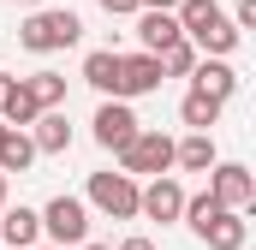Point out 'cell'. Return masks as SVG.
<instances>
[{
	"label": "cell",
	"instance_id": "484cf974",
	"mask_svg": "<svg viewBox=\"0 0 256 250\" xmlns=\"http://www.w3.org/2000/svg\"><path fill=\"white\" fill-rule=\"evenodd\" d=\"M12 84H18V78H0V108H6V96H12Z\"/></svg>",
	"mask_w": 256,
	"mask_h": 250
},
{
	"label": "cell",
	"instance_id": "ac0fdd59",
	"mask_svg": "<svg viewBox=\"0 0 256 250\" xmlns=\"http://www.w3.org/2000/svg\"><path fill=\"white\" fill-rule=\"evenodd\" d=\"M179 120L191 125V131H208V137H214V125H220V102H214V96H202V90H185Z\"/></svg>",
	"mask_w": 256,
	"mask_h": 250
},
{
	"label": "cell",
	"instance_id": "7402d4cb",
	"mask_svg": "<svg viewBox=\"0 0 256 250\" xmlns=\"http://www.w3.org/2000/svg\"><path fill=\"white\" fill-rule=\"evenodd\" d=\"M232 30H238V36L256 30V0H238V6H232Z\"/></svg>",
	"mask_w": 256,
	"mask_h": 250
},
{
	"label": "cell",
	"instance_id": "4316f807",
	"mask_svg": "<svg viewBox=\"0 0 256 250\" xmlns=\"http://www.w3.org/2000/svg\"><path fill=\"white\" fill-rule=\"evenodd\" d=\"M78 250H114V244H96V238H90V244H78Z\"/></svg>",
	"mask_w": 256,
	"mask_h": 250
},
{
	"label": "cell",
	"instance_id": "8992f818",
	"mask_svg": "<svg viewBox=\"0 0 256 250\" xmlns=\"http://www.w3.org/2000/svg\"><path fill=\"white\" fill-rule=\"evenodd\" d=\"M137 131H143V120L131 114V102H102V108H96V120H90V137H96L108 155H120Z\"/></svg>",
	"mask_w": 256,
	"mask_h": 250
},
{
	"label": "cell",
	"instance_id": "277c9868",
	"mask_svg": "<svg viewBox=\"0 0 256 250\" xmlns=\"http://www.w3.org/2000/svg\"><path fill=\"white\" fill-rule=\"evenodd\" d=\"M36 214H42V232L54 238V250L90 244V208H84V196H54V202L36 208Z\"/></svg>",
	"mask_w": 256,
	"mask_h": 250
},
{
	"label": "cell",
	"instance_id": "52a82bcc",
	"mask_svg": "<svg viewBox=\"0 0 256 250\" xmlns=\"http://www.w3.org/2000/svg\"><path fill=\"white\" fill-rule=\"evenodd\" d=\"M137 214H143V220H161V226H173V220L185 214V185H179L173 173H161V179L137 185Z\"/></svg>",
	"mask_w": 256,
	"mask_h": 250
},
{
	"label": "cell",
	"instance_id": "f546056e",
	"mask_svg": "<svg viewBox=\"0 0 256 250\" xmlns=\"http://www.w3.org/2000/svg\"><path fill=\"white\" fill-rule=\"evenodd\" d=\"M12 6H18V0H12Z\"/></svg>",
	"mask_w": 256,
	"mask_h": 250
},
{
	"label": "cell",
	"instance_id": "3957f363",
	"mask_svg": "<svg viewBox=\"0 0 256 250\" xmlns=\"http://www.w3.org/2000/svg\"><path fill=\"white\" fill-rule=\"evenodd\" d=\"M84 208H102L108 220H137V179H126V173H90Z\"/></svg>",
	"mask_w": 256,
	"mask_h": 250
},
{
	"label": "cell",
	"instance_id": "4fadbf2b",
	"mask_svg": "<svg viewBox=\"0 0 256 250\" xmlns=\"http://www.w3.org/2000/svg\"><path fill=\"white\" fill-rule=\"evenodd\" d=\"M84 84L102 90V102H120V54L114 48H90L84 54Z\"/></svg>",
	"mask_w": 256,
	"mask_h": 250
},
{
	"label": "cell",
	"instance_id": "7a4b0ae2",
	"mask_svg": "<svg viewBox=\"0 0 256 250\" xmlns=\"http://www.w3.org/2000/svg\"><path fill=\"white\" fill-rule=\"evenodd\" d=\"M120 173L126 179H161V173H173V137L143 125L126 149H120Z\"/></svg>",
	"mask_w": 256,
	"mask_h": 250
},
{
	"label": "cell",
	"instance_id": "44dd1931",
	"mask_svg": "<svg viewBox=\"0 0 256 250\" xmlns=\"http://www.w3.org/2000/svg\"><path fill=\"white\" fill-rule=\"evenodd\" d=\"M196 60H202V54H196L191 42H173V48L161 54V78H191V72H196Z\"/></svg>",
	"mask_w": 256,
	"mask_h": 250
},
{
	"label": "cell",
	"instance_id": "5bb4252c",
	"mask_svg": "<svg viewBox=\"0 0 256 250\" xmlns=\"http://www.w3.org/2000/svg\"><path fill=\"white\" fill-rule=\"evenodd\" d=\"M220 161V149H214V137L208 131H191V137H179L173 143V167H185V173H208Z\"/></svg>",
	"mask_w": 256,
	"mask_h": 250
},
{
	"label": "cell",
	"instance_id": "e0dca14e",
	"mask_svg": "<svg viewBox=\"0 0 256 250\" xmlns=\"http://www.w3.org/2000/svg\"><path fill=\"white\" fill-rule=\"evenodd\" d=\"M173 18H179V36L196 42V36H202L214 18H226V12H220V0H179V6H173Z\"/></svg>",
	"mask_w": 256,
	"mask_h": 250
},
{
	"label": "cell",
	"instance_id": "6da1fadb",
	"mask_svg": "<svg viewBox=\"0 0 256 250\" xmlns=\"http://www.w3.org/2000/svg\"><path fill=\"white\" fill-rule=\"evenodd\" d=\"M78 36H84V18L72 6H42L18 24V48H30V54H66Z\"/></svg>",
	"mask_w": 256,
	"mask_h": 250
},
{
	"label": "cell",
	"instance_id": "ffe728a7",
	"mask_svg": "<svg viewBox=\"0 0 256 250\" xmlns=\"http://www.w3.org/2000/svg\"><path fill=\"white\" fill-rule=\"evenodd\" d=\"M0 120L12 125V131H30V125L42 120V108L30 102V90H24V84H12V96H6V108H0Z\"/></svg>",
	"mask_w": 256,
	"mask_h": 250
},
{
	"label": "cell",
	"instance_id": "f1b7e54d",
	"mask_svg": "<svg viewBox=\"0 0 256 250\" xmlns=\"http://www.w3.org/2000/svg\"><path fill=\"white\" fill-rule=\"evenodd\" d=\"M36 250H54V244H36Z\"/></svg>",
	"mask_w": 256,
	"mask_h": 250
},
{
	"label": "cell",
	"instance_id": "ba28073f",
	"mask_svg": "<svg viewBox=\"0 0 256 250\" xmlns=\"http://www.w3.org/2000/svg\"><path fill=\"white\" fill-rule=\"evenodd\" d=\"M167 78H161V60L155 54H120V102H137V96H155Z\"/></svg>",
	"mask_w": 256,
	"mask_h": 250
},
{
	"label": "cell",
	"instance_id": "5b68a950",
	"mask_svg": "<svg viewBox=\"0 0 256 250\" xmlns=\"http://www.w3.org/2000/svg\"><path fill=\"white\" fill-rule=\"evenodd\" d=\"M208 196L220 202V208H232V214H244L256 202V173L244 161H214L208 167Z\"/></svg>",
	"mask_w": 256,
	"mask_h": 250
},
{
	"label": "cell",
	"instance_id": "d4e9b609",
	"mask_svg": "<svg viewBox=\"0 0 256 250\" xmlns=\"http://www.w3.org/2000/svg\"><path fill=\"white\" fill-rule=\"evenodd\" d=\"M179 0H137V12H173Z\"/></svg>",
	"mask_w": 256,
	"mask_h": 250
},
{
	"label": "cell",
	"instance_id": "9c48e42d",
	"mask_svg": "<svg viewBox=\"0 0 256 250\" xmlns=\"http://www.w3.org/2000/svg\"><path fill=\"white\" fill-rule=\"evenodd\" d=\"M191 232H196L208 250H244V238H250V220H244V214H232V208H214L208 220H196Z\"/></svg>",
	"mask_w": 256,
	"mask_h": 250
},
{
	"label": "cell",
	"instance_id": "30bf717a",
	"mask_svg": "<svg viewBox=\"0 0 256 250\" xmlns=\"http://www.w3.org/2000/svg\"><path fill=\"white\" fill-rule=\"evenodd\" d=\"M173 42H185L173 12H137V54H155V60H161Z\"/></svg>",
	"mask_w": 256,
	"mask_h": 250
},
{
	"label": "cell",
	"instance_id": "7c38bea8",
	"mask_svg": "<svg viewBox=\"0 0 256 250\" xmlns=\"http://www.w3.org/2000/svg\"><path fill=\"white\" fill-rule=\"evenodd\" d=\"M191 90H202V96H214L220 108L238 96V72H232V60H196L191 72Z\"/></svg>",
	"mask_w": 256,
	"mask_h": 250
},
{
	"label": "cell",
	"instance_id": "2e32d148",
	"mask_svg": "<svg viewBox=\"0 0 256 250\" xmlns=\"http://www.w3.org/2000/svg\"><path fill=\"white\" fill-rule=\"evenodd\" d=\"M18 84L30 90V102H36L42 114H60V108H66V78H60V72L42 66V72H30V78H18Z\"/></svg>",
	"mask_w": 256,
	"mask_h": 250
},
{
	"label": "cell",
	"instance_id": "cb8c5ba5",
	"mask_svg": "<svg viewBox=\"0 0 256 250\" xmlns=\"http://www.w3.org/2000/svg\"><path fill=\"white\" fill-rule=\"evenodd\" d=\"M120 250H155V238H143V232H131V238H120Z\"/></svg>",
	"mask_w": 256,
	"mask_h": 250
},
{
	"label": "cell",
	"instance_id": "8fae6325",
	"mask_svg": "<svg viewBox=\"0 0 256 250\" xmlns=\"http://www.w3.org/2000/svg\"><path fill=\"white\" fill-rule=\"evenodd\" d=\"M0 238H6L12 250H36L42 244V214L24 208V202H18V208L6 202V208H0Z\"/></svg>",
	"mask_w": 256,
	"mask_h": 250
},
{
	"label": "cell",
	"instance_id": "d6986e66",
	"mask_svg": "<svg viewBox=\"0 0 256 250\" xmlns=\"http://www.w3.org/2000/svg\"><path fill=\"white\" fill-rule=\"evenodd\" d=\"M30 161H36L30 131H6L0 137V173H30Z\"/></svg>",
	"mask_w": 256,
	"mask_h": 250
},
{
	"label": "cell",
	"instance_id": "83f0119b",
	"mask_svg": "<svg viewBox=\"0 0 256 250\" xmlns=\"http://www.w3.org/2000/svg\"><path fill=\"white\" fill-rule=\"evenodd\" d=\"M0 208H6V173H0Z\"/></svg>",
	"mask_w": 256,
	"mask_h": 250
},
{
	"label": "cell",
	"instance_id": "603a6c76",
	"mask_svg": "<svg viewBox=\"0 0 256 250\" xmlns=\"http://www.w3.org/2000/svg\"><path fill=\"white\" fill-rule=\"evenodd\" d=\"M108 18H137V0H96Z\"/></svg>",
	"mask_w": 256,
	"mask_h": 250
},
{
	"label": "cell",
	"instance_id": "9a60e30c",
	"mask_svg": "<svg viewBox=\"0 0 256 250\" xmlns=\"http://www.w3.org/2000/svg\"><path fill=\"white\" fill-rule=\"evenodd\" d=\"M30 143H36V155H66V149H72V120H66V108L60 114H42V120L30 125Z\"/></svg>",
	"mask_w": 256,
	"mask_h": 250
}]
</instances>
